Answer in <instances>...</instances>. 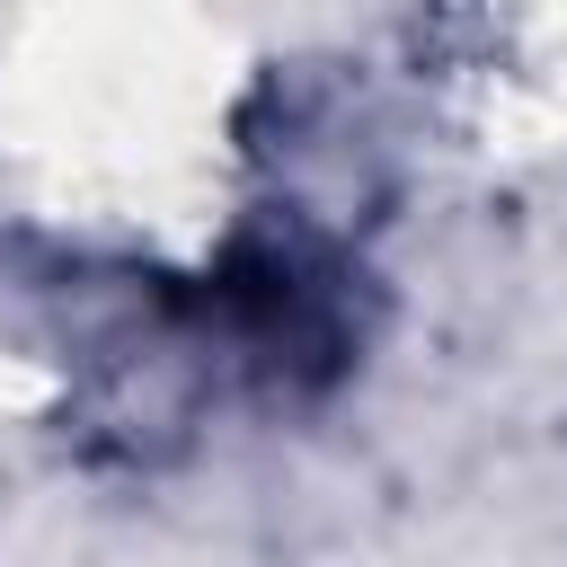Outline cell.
<instances>
[{"mask_svg": "<svg viewBox=\"0 0 567 567\" xmlns=\"http://www.w3.org/2000/svg\"><path fill=\"white\" fill-rule=\"evenodd\" d=\"M186 319L213 354V381L230 372L257 399H319L363 363L372 275L319 213L284 204L230 230V248L186 284Z\"/></svg>", "mask_w": 567, "mask_h": 567, "instance_id": "cell-1", "label": "cell"}]
</instances>
